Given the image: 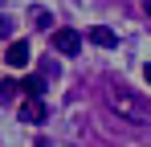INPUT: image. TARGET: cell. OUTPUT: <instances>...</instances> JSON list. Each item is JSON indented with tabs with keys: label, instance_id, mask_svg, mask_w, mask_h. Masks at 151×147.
I'll use <instances>...</instances> for the list:
<instances>
[{
	"label": "cell",
	"instance_id": "obj_1",
	"mask_svg": "<svg viewBox=\"0 0 151 147\" xmlns=\"http://www.w3.org/2000/svg\"><path fill=\"white\" fill-rule=\"evenodd\" d=\"M106 106L114 110V115H123L127 122H147V106L139 102V98L123 90V86H114V90H106Z\"/></svg>",
	"mask_w": 151,
	"mask_h": 147
},
{
	"label": "cell",
	"instance_id": "obj_2",
	"mask_svg": "<svg viewBox=\"0 0 151 147\" xmlns=\"http://www.w3.org/2000/svg\"><path fill=\"white\" fill-rule=\"evenodd\" d=\"M53 49H57L61 57H78L82 33H78V29H53Z\"/></svg>",
	"mask_w": 151,
	"mask_h": 147
},
{
	"label": "cell",
	"instance_id": "obj_3",
	"mask_svg": "<svg viewBox=\"0 0 151 147\" xmlns=\"http://www.w3.org/2000/svg\"><path fill=\"white\" fill-rule=\"evenodd\" d=\"M45 102H41V94H29L25 102H21V122H45Z\"/></svg>",
	"mask_w": 151,
	"mask_h": 147
},
{
	"label": "cell",
	"instance_id": "obj_4",
	"mask_svg": "<svg viewBox=\"0 0 151 147\" xmlns=\"http://www.w3.org/2000/svg\"><path fill=\"white\" fill-rule=\"evenodd\" d=\"M4 61H8L12 70H25L29 61H33V57H29V41H12V45H8V53H4Z\"/></svg>",
	"mask_w": 151,
	"mask_h": 147
},
{
	"label": "cell",
	"instance_id": "obj_5",
	"mask_svg": "<svg viewBox=\"0 0 151 147\" xmlns=\"http://www.w3.org/2000/svg\"><path fill=\"white\" fill-rule=\"evenodd\" d=\"M17 94H21V82L17 78H4L0 82V102H17Z\"/></svg>",
	"mask_w": 151,
	"mask_h": 147
},
{
	"label": "cell",
	"instance_id": "obj_6",
	"mask_svg": "<svg viewBox=\"0 0 151 147\" xmlns=\"http://www.w3.org/2000/svg\"><path fill=\"white\" fill-rule=\"evenodd\" d=\"M90 41H94V45H102V49H110V45H114V33L98 24V29H90Z\"/></svg>",
	"mask_w": 151,
	"mask_h": 147
},
{
	"label": "cell",
	"instance_id": "obj_7",
	"mask_svg": "<svg viewBox=\"0 0 151 147\" xmlns=\"http://www.w3.org/2000/svg\"><path fill=\"white\" fill-rule=\"evenodd\" d=\"M21 90H25V94H45V78H37V74H29L25 82H21Z\"/></svg>",
	"mask_w": 151,
	"mask_h": 147
},
{
	"label": "cell",
	"instance_id": "obj_8",
	"mask_svg": "<svg viewBox=\"0 0 151 147\" xmlns=\"http://www.w3.org/2000/svg\"><path fill=\"white\" fill-rule=\"evenodd\" d=\"M29 17H33V24H37V29H49V24H53V17L45 12V8H33Z\"/></svg>",
	"mask_w": 151,
	"mask_h": 147
},
{
	"label": "cell",
	"instance_id": "obj_9",
	"mask_svg": "<svg viewBox=\"0 0 151 147\" xmlns=\"http://www.w3.org/2000/svg\"><path fill=\"white\" fill-rule=\"evenodd\" d=\"M8 33H12V21H8V17H0V41H4Z\"/></svg>",
	"mask_w": 151,
	"mask_h": 147
},
{
	"label": "cell",
	"instance_id": "obj_10",
	"mask_svg": "<svg viewBox=\"0 0 151 147\" xmlns=\"http://www.w3.org/2000/svg\"><path fill=\"white\" fill-rule=\"evenodd\" d=\"M33 147H53V143H49V139H37V143H33Z\"/></svg>",
	"mask_w": 151,
	"mask_h": 147
},
{
	"label": "cell",
	"instance_id": "obj_11",
	"mask_svg": "<svg viewBox=\"0 0 151 147\" xmlns=\"http://www.w3.org/2000/svg\"><path fill=\"white\" fill-rule=\"evenodd\" d=\"M143 78H147V82H151V61H147V66H143Z\"/></svg>",
	"mask_w": 151,
	"mask_h": 147
},
{
	"label": "cell",
	"instance_id": "obj_12",
	"mask_svg": "<svg viewBox=\"0 0 151 147\" xmlns=\"http://www.w3.org/2000/svg\"><path fill=\"white\" fill-rule=\"evenodd\" d=\"M143 8H147V17H151V0H143Z\"/></svg>",
	"mask_w": 151,
	"mask_h": 147
}]
</instances>
